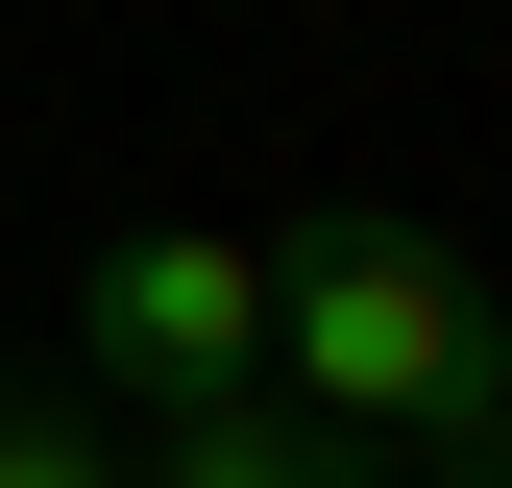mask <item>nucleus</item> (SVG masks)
Returning <instances> with one entry per match:
<instances>
[{"instance_id":"nucleus-1","label":"nucleus","mask_w":512,"mask_h":488,"mask_svg":"<svg viewBox=\"0 0 512 488\" xmlns=\"http://www.w3.org/2000/svg\"><path fill=\"white\" fill-rule=\"evenodd\" d=\"M269 391L317 440H439L488 391V293L439 269L415 220H293L269 244Z\"/></svg>"},{"instance_id":"nucleus-2","label":"nucleus","mask_w":512,"mask_h":488,"mask_svg":"<svg viewBox=\"0 0 512 488\" xmlns=\"http://www.w3.org/2000/svg\"><path fill=\"white\" fill-rule=\"evenodd\" d=\"M74 342H98V391H147V415H220V391H269V244H220V220H147V244H98Z\"/></svg>"},{"instance_id":"nucleus-3","label":"nucleus","mask_w":512,"mask_h":488,"mask_svg":"<svg viewBox=\"0 0 512 488\" xmlns=\"http://www.w3.org/2000/svg\"><path fill=\"white\" fill-rule=\"evenodd\" d=\"M147 488H391V464L317 440L293 391H220V415H147Z\"/></svg>"},{"instance_id":"nucleus-4","label":"nucleus","mask_w":512,"mask_h":488,"mask_svg":"<svg viewBox=\"0 0 512 488\" xmlns=\"http://www.w3.org/2000/svg\"><path fill=\"white\" fill-rule=\"evenodd\" d=\"M0 488H122V440H98V391H0Z\"/></svg>"},{"instance_id":"nucleus-5","label":"nucleus","mask_w":512,"mask_h":488,"mask_svg":"<svg viewBox=\"0 0 512 488\" xmlns=\"http://www.w3.org/2000/svg\"><path fill=\"white\" fill-rule=\"evenodd\" d=\"M415 464H439V488H512V342H488V391H464V415H439V440H415Z\"/></svg>"}]
</instances>
